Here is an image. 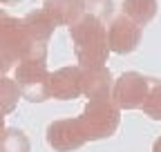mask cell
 Wrapping results in <instances>:
<instances>
[{
  "label": "cell",
  "instance_id": "obj_10",
  "mask_svg": "<svg viewBox=\"0 0 161 152\" xmlns=\"http://www.w3.org/2000/svg\"><path fill=\"white\" fill-rule=\"evenodd\" d=\"M20 25H23V31L27 34L29 41H36V43H49V38L54 36V20L43 11V9H36V11H29L25 18H20Z\"/></svg>",
  "mask_w": 161,
  "mask_h": 152
},
{
  "label": "cell",
  "instance_id": "obj_8",
  "mask_svg": "<svg viewBox=\"0 0 161 152\" xmlns=\"http://www.w3.org/2000/svg\"><path fill=\"white\" fill-rule=\"evenodd\" d=\"M43 11L54 20V25L72 27L85 14V0H45Z\"/></svg>",
  "mask_w": 161,
  "mask_h": 152
},
{
  "label": "cell",
  "instance_id": "obj_6",
  "mask_svg": "<svg viewBox=\"0 0 161 152\" xmlns=\"http://www.w3.org/2000/svg\"><path fill=\"white\" fill-rule=\"evenodd\" d=\"M49 96L58 101L83 96V69L78 65H67L49 74Z\"/></svg>",
  "mask_w": 161,
  "mask_h": 152
},
{
  "label": "cell",
  "instance_id": "obj_14",
  "mask_svg": "<svg viewBox=\"0 0 161 152\" xmlns=\"http://www.w3.org/2000/svg\"><path fill=\"white\" fill-rule=\"evenodd\" d=\"M85 14L98 18L101 23H105L114 14V3L112 0H85Z\"/></svg>",
  "mask_w": 161,
  "mask_h": 152
},
{
  "label": "cell",
  "instance_id": "obj_17",
  "mask_svg": "<svg viewBox=\"0 0 161 152\" xmlns=\"http://www.w3.org/2000/svg\"><path fill=\"white\" fill-rule=\"evenodd\" d=\"M14 3H20V0H0V5H14Z\"/></svg>",
  "mask_w": 161,
  "mask_h": 152
},
{
  "label": "cell",
  "instance_id": "obj_19",
  "mask_svg": "<svg viewBox=\"0 0 161 152\" xmlns=\"http://www.w3.org/2000/svg\"><path fill=\"white\" fill-rule=\"evenodd\" d=\"M154 152H161V139H159V141L154 143Z\"/></svg>",
  "mask_w": 161,
  "mask_h": 152
},
{
  "label": "cell",
  "instance_id": "obj_18",
  "mask_svg": "<svg viewBox=\"0 0 161 152\" xmlns=\"http://www.w3.org/2000/svg\"><path fill=\"white\" fill-rule=\"evenodd\" d=\"M5 132V117H0V134Z\"/></svg>",
  "mask_w": 161,
  "mask_h": 152
},
{
  "label": "cell",
  "instance_id": "obj_2",
  "mask_svg": "<svg viewBox=\"0 0 161 152\" xmlns=\"http://www.w3.org/2000/svg\"><path fill=\"white\" fill-rule=\"evenodd\" d=\"M80 125L85 130L87 141H98V139H108L112 137L119 121H121V110L112 99H92L87 101L83 114L78 117Z\"/></svg>",
  "mask_w": 161,
  "mask_h": 152
},
{
  "label": "cell",
  "instance_id": "obj_12",
  "mask_svg": "<svg viewBox=\"0 0 161 152\" xmlns=\"http://www.w3.org/2000/svg\"><path fill=\"white\" fill-rule=\"evenodd\" d=\"M18 99H20V90L16 81L9 76H0V117L11 114L18 105Z\"/></svg>",
  "mask_w": 161,
  "mask_h": 152
},
{
  "label": "cell",
  "instance_id": "obj_11",
  "mask_svg": "<svg viewBox=\"0 0 161 152\" xmlns=\"http://www.w3.org/2000/svg\"><path fill=\"white\" fill-rule=\"evenodd\" d=\"M157 14V0H123V16L139 27L148 25Z\"/></svg>",
  "mask_w": 161,
  "mask_h": 152
},
{
  "label": "cell",
  "instance_id": "obj_4",
  "mask_svg": "<svg viewBox=\"0 0 161 152\" xmlns=\"http://www.w3.org/2000/svg\"><path fill=\"white\" fill-rule=\"evenodd\" d=\"M148 87H150V81L143 79L141 74H136V72L121 74L119 81H114V85H112V101L116 103L119 110L139 107V105H143L148 92H150Z\"/></svg>",
  "mask_w": 161,
  "mask_h": 152
},
{
  "label": "cell",
  "instance_id": "obj_5",
  "mask_svg": "<svg viewBox=\"0 0 161 152\" xmlns=\"http://www.w3.org/2000/svg\"><path fill=\"white\" fill-rule=\"evenodd\" d=\"M47 143L56 152H74L87 143L85 130L78 119H60L47 125Z\"/></svg>",
  "mask_w": 161,
  "mask_h": 152
},
{
  "label": "cell",
  "instance_id": "obj_1",
  "mask_svg": "<svg viewBox=\"0 0 161 152\" xmlns=\"http://www.w3.org/2000/svg\"><path fill=\"white\" fill-rule=\"evenodd\" d=\"M69 38L78 67H103L108 63V27L98 18L83 14V18L69 27Z\"/></svg>",
  "mask_w": 161,
  "mask_h": 152
},
{
  "label": "cell",
  "instance_id": "obj_15",
  "mask_svg": "<svg viewBox=\"0 0 161 152\" xmlns=\"http://www.w3.org/2000/svg\"><path fill=\"white\" fill-rule=\"evenodd\" d=\"M143 112L150 119L161 121V85H152V90L148 92V96L143 101Z\"/></svg>",
  "mask_w": 161,
  "mask_h": 152
},
{
  "label": "cell",
  "instance_id": "obj_13",
  "mask_svg": "<svg viewBox=\"0 0 161 152\" xmlns=\"http://www.w3.org/2000/svg\"><path fill=\"white\" fill-rule=\"evenodd\" d=\"M29 137L18 128H9L0 134V152H29Z\"/></svg>",
  "mask_w": 161,
  "mask_h": 152
},
{
  "label": "cell",
  "instance_id": "obj_16",
  "mask_svg": "<svg viewBox=\"0 0 161 152\" xmlns=\"http://www.w3.org/2000/svg\"><path fill=\"white\" fill-rule=\"evenodd\" d=\"M16 65H18V61L14 58V56H11L3 45H0V76H7V72L14 69Z\"/></svg>",
  "mask_w": 161,
  "mask_h": 152
},
{
  "label": "cell",
  "instance_id": "obj_3",
  "mask_svg": "<svg viewBox=\"0 0 161 152\" xmlns=\"http://www.w3.org/2000/svg\"><path fill=\"white\" fill-rule=\"evenodd\" d=\"M49 69L40 61H20L16 65L14 81L20 90V96L31 103H43L49 96Z\"/></svg>",
  "mask_w": 161,
  "mask_h": 152
},
{
  "label": "cell",
  "instance_id": "obj_9",
  "mask_svg": "<svg viewBox=\"0 0 161 152\" xmlns=\"http://www.w3.org/2000/svg\"><path fill=\"white\" fill-rule=\"evenodd\" d=\"M83 69V96L92 99H112V74L103 67H80Z\"/></svg>",
  "mask_w": 161,
  "mask_h": 152
},
{
  "label": "cell",
  "instance_id": "obj_7",
  "mask_svg": "<svg viewBox=\"0 0 161 152\" xmlns=\"http://www.w3.org/2000/svg\"><path fill=\"white\" fill-rule=\"evenodd\" d=\"M141 41V27L134 25L130 18L123 14L112 18V23L108 27V47L114 54H130L136 49Z\"/></svg>",
  "mask_w": 161,
  "mask_h": 152
}]
</instances>
